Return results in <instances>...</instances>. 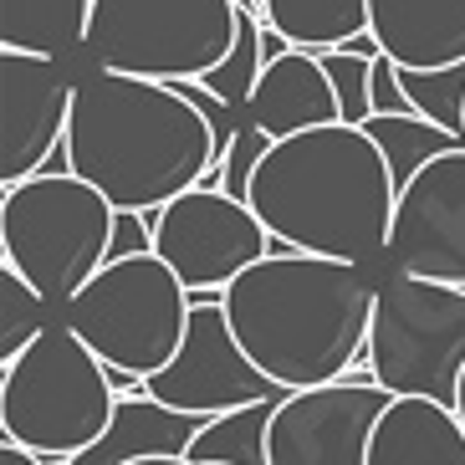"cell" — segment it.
<instances>
[{
  "mask_svg": "<svg viewBox=\"0 0 465 465\" xmlns=\"http://www.w3.org/2000/svg\"><path fill=\"white\" fill-rule=\"evenodd\" d=\"M72 174L93 184L113 210L159 225L174 200L215 184L210 124L169 83L87 72L72 97L67 124Z\"/></svg>",
  "mask_w": 465,
  "mask_h": 465,
  "instance_id": "obj_1",
  "label": "cell"
},
{
  "mask_svg": "<svg viewBox=\"0 0 465 465\" xmlns=\"http://www.w3.org/2000/svg\"><path fill=\"white\" fill-rule=\"evenodd\" d=\"M379 287L322 256H266L225 292L235 342L276 389L307 394L358 373L369 358Z\"/></svg>",
  "mask_w": 465,
  "mask_h": 465,
  "instance_id": "obj_2",
  "label": "cell"
},
{
  "mask_svg": "<svg viewBox=\"0 0 465 465\" xmlns=\"http://www.w3.org/2000/svg\"><path fill=\"white\" fill-rule=\"evenodd\" d=\"M246 205L297 256L363 266L389 251L399 184L363 128L332 124L272 143Z\"/></svg>",
  "mask_w": 465,
  "mask_h": 465,
  "instance_id": "obj_3",
  "label": "cell"
},
{
  "mask_svg": "<svg viewBox=\"0 0 465 465\" xmlns=\"http://www.w3.org/2000/svg\"><path fill=\"white\" fill-rule=\"evenodd\" d=\"M118 394L108 363L72 328H46L0 369V440L42 465L77 460L108 435Z\"/></svg>",
  "mask_w": 465,
  "mask_h": 465,
  "instance_id": "obj_4",
  "label": "cell"
},
{
  "mask_svg": "<svg viewBox=\"0 0 465 465\" xmlns=\"http://www.w3.org/2000/svg\"><path fill=\"white\" fill-rule=\"evenodd\" d=\"M118 210L77 174H36L0 194V266L46 302H77L108 266Z\"/></svg>",
  "mask_w": 465,
  "mask_h": 465,
  "instance_id": "obj_5",
  "label": "cell"
},
{
  "mask_svg": "<svg viewBox=\"0 0 465 465\" xmlns=\"http://www.w3.org/2000/svg\"><path fill=\"white\" fill-rule=\"evenodd\" d=\"M241 31L235 0H97L87 46L97 72L143 83H205Z\"/></svg>",
  "mask_w": 465,
  "mask_h": 465,
  "instance_id": "obj_6",
  "label": "cell"
},
{
  "mask_svg": "<svg viewBox=\"0 0 465 465\" xmlns=\"http://www.w3.org/2000/svg\"><path fill=\"white\" fill-rule=\"evenodd\" d=\"M67 328L108 369L149 383L184 348L190 292L159 256L118 261V266H103V276L67 307Z\"/></svg>",
  "mask_w": 465,
  "mask_h": 465,
  "instance_id": "obj_7",
  "label": "cell"
},
{
  "mask_svg": "<svg viewBox=\"0 0 465 465\" xmlns=\"http://www.w3.org/2000/svg\"><path fill=\"white\" fill-rule=\"evenodd\" d=\"M369 373L389 399H435L455 410L465 373V292L383 276L373 302Z\"/></svg>",
  "mask_w": 465,
  "mask_h": 465,
  "instance_id": "obj_8",
  "label": "cell"
},
{
  "mask_svg": "<svg viewBox=\"0 0 465 465\" xmlns=\"http://www.w3.org/2000/svg\"><path fill=\"white\" fill-rule=\"evenodd\" d=\"M153 256L184 282L190 297L231 292L251 266L272 256V235H266V225L256 220L251 205H241L220 190H190L159 215Z\"/></svg>",
  "mask_w": 465,
  "mask_h": 465,
  "instance_id": "obj_9",
  "label": "cell"
},
{
  "mask_svg": "<svg viewBox=\"0 0 465 465\" xmlns=\"http://www.w3.org/2000/svg\"><path fill=\"white\" fill-rule=\"evenodd\" d=\"M143 394L179 414H194V420H220V414L251 410V404L287 399V389H276L246 358V348L231 332L225 307H190L184 348L159 379L143 383Z\"/></svg>",
  "mask_w": 465,
  "mask_h": 465,
  "instance_id": "obj_10",
  "label": "cell"
},
{
  "mask_svg": "<svg viewBox=\"0 0 465 465\" xmlns=\"http://www.w3.org/2000/svg\"><path fill=\"white\" fill-rule=\"evenodd\" d=\"M389 261L399 276L465 292V149L440 153L399 190Z\"/></svg>",
  "mask_w": 465,
  "mask_h": 465,
  "instance_id": "obj_11",
  "label": "cell"
},
{
  "mask_svg": "<svg viewBox=\"0 0 465 465\" xmlns=\"http://www.w3.org/2000/svg\"><path fill=\"white\" fill-rule=\"evenodd\" d=\"M72 97L62 62L31 52H0V184L15 190L46 174L52 153L67 143Z\"/></svg>",
  "mask_w": 465,
  "mask_h": 465,
  "instance_id": "obj_12",
  "label": "cell"
},
{
  "mask_svg": "<svg viewBox=\"0 0 465 465\" xmlns=\"http://www.w3.org/2000/svg\"><path fill=\"white\" fill-rule=\"evenodd\" d=\"M394 399L379 383H328L287 394L272 420V465H369V445Z\"/></svg>",
  "mask_w": 465,
  "mask_h": 465,
  "instance_id": "obj_13",
  "label": "cell"
},
{
  "mask_svg": "<svg viewBox=\"0 0 465 465\" xmlns=\"http://www.w3.org/2000/svg\"><path fill=\"white\" fill-rule=\"evenodd\" d=\"M369 31L404 72H445L465 62V0H369Z\"/></svg>",
  "mask_w": 465,
  "mask_h": 465,
  "instance_id": "obj_14",
  "label": "cell"
},
{
  "mask_svg": "<svg viewBox=\"0 0 465 465\" xmlns=\"http://www.w3.org/2000/svg\"><path fill=\"white\" fill-rule=\"evenodd\" d=\"M246 124L261 128L272 143H287L297 134L342 124L338 93H332L322 62L307 52H292L276 67H266V77H261L256 97H251V108H246Z\"/></svg>",
  "mask_w": 465,
  "mask_h": 465,
  "instance_id": "obj_15",
  "label": "cell"
},
{
  "mask_svg": "<svg viewBox=\"0 0 465 465\" xmlns=\"http://www.w3.org/2000/svg\"><path fill=\"white\" fill-rule=\"evenodd\" d=\"M210 420H194V414H179L169 404L149 394L118 399L113 410L108 435L97 440L87 455H77L72 465H143V460H190L194 440Z\"/></svg>",
  "mask_w": 465,
  "mask_h": 465,
  "instance_id": "obj_16",
  "label": "cell"
},
{
  "mask_svg": "<svg viewBox=\"0 0 465 465\" xmlns=\"http://www.w3.org/2000/svg\"><path fill=\"white\" fill-rule=\"evenodd\" d=\"M369 465H465V424L435 399H394L369 445Z\"/></svg>",
  "mask_w": 465,
  "mask_h": 465,
  "instance_id": "obj_17",
  "label": "cell"
},
{
  "mask_svg": "<svg viewBox=\"0 0 465 465\" xmlns=\"http://www.w3.org/2000/svg\"><path fill=\"white\" fill-rule=\"evenodd\" d=\"M97 0H0V52H31L62 62L87 46Z\"/></svg>",
  "mask_w": 465,
  "mask_h": 465,
  "instance_id": "obj_18",
  "label": "cell"
},
{
  "mask_svg": "<svg viewBox=\"0 0 465 465\" xmlns=\"http://www.w3.org/2000/svg\"><path fill=\"white\" fill-rule=\"evenodd\" d=\"M261 26L282 31L307 56H328L369 36V0H266Z\"/></svg>",
  "mask_w": 465,
  "mask_h": 465,
  "instance_id": "obj_19",
  "label": "cell"
},
{
  "mask_svg": "<svg viewBox=\"0 0 465 465\" xmlns=\"http://www.w3.org/2000/svg\"><path fill=\"white\" fill-rule=\"evenodd\" d=\"M287 399L251 404V410L220 414L200 430L190 450V465H272V420Z\"/></svg>",
  "mask_w": 465,
  "mask_h": 465,
  "instance_id": "obj_20",
  "label": "cell"
},
{
  "mask_svg": "<svg viewBox=\"0 0 465 465\" xmlns=\"http://www.w3.org/2000/svg\"><path fill=\"white\" fill-rule=\"evenodd\" d=\"M363 134L379 143V153L389 159V174H394V184L404 190V184H414V174L420 169H430L440 159V153H455L465 149L455 134H445V128H435L430 118H369L363 124Z\"/></svg>",
  "mask_w": 465,
  "mask_h": 465,
  "instance_id": "obj_21",
  "label": "cell"
},
{
  "mask_svg": "<svg viewBox=\"0 0 465 465\" xmlns=\"http://www.w3.org/2000/svg\"><path fill=\"white\" fill-rule=\"evenodd\" d=\"M261 77H266V56H261V15L241 11V31H235L231 56L205 77V87L220 97V103H231V108H251Z\"/></svg>",
  "mask_w": 465,
  "mask_h": 465,
  "instance_id": "obj_22",
  "label": "cell"
},
{
  "mask_svg": "<svg viewBox=\"0 0 465 465\" xmlns=\"http://www.w3.org/2000/svg\"><path fill=\"white\" fill-rule=\"evenodd\" d=\"M42 292L31 287L21 272L11 266H0V369L15 363V358L26 353L31 342L42 338Z\"/></svg>",
  "mask_w": 465,
  "mask_h": 465,
  "instance_id": "obj_23",
  "label": "cell"
},
{
  "mask_svg": "<svg viewBox=\"0 0 465 465\" xmlns=\"http://www.w3.org/2000/svg\"><path fill=\"white\" fill-rule=\"evenodd\" d=\"M399 77H404V93H410L414 113L465 143V62L460 67H445V72H404L399 67Z\"/></svg>",
  "mask_w": 465,
  "mask_h": 465,
  "instance_id": "obj_24",
  "label": "cell"
},
{
  "mask_svg": "<svg viewBox=\"0 0 465 465\" xmlns=\"http://www.w3.org/2000/svg\"><path fill=\"white\" fill-rule=\"evenodd\" d=\"M317 62H322L332 93H338L342 124L363 128L373 118V62H363V56H353V52H328V56H317Z\"/></svg>",
  "mask_w": 465,
  "mask_h": 465,
  "instance_id": "obj_25",
  "label": "cell"
},
{
  "mask_svg": "<svg viewBox=\"0 0 465 465\" xmlns=\"http://www.w3.org/2000/svg\"><path fill=\"white\" fill-rule=\"evenodd\" d=\"M266 153H272V138L261 134V128L241 124V134H235L231 153H225V164L215 169V184H210V190L231 194V200H241V205H246L251 184H256V169L266 164Z\"/></svg>",
  "mask_w": 465,
  "mask_h": 465,
  "instance_id": "obj_26",
  "label": "cell"
},
{
  "mask_svg": "<svg viewBox=\"0 0 465 465\" xmlns=\"http://www.w3.org/2000/svg\"><path fill=\"white\" fill-rule=\"evenodd\" d=\"M174 93L184 97V103H190V108L210 124V138H215V159L225 164V153H231L235 134H241V124H235V108H231V103H220V97L210 93L205 83H174Z\"/></svg>",
  "mask_w": 465,
  "mask_h": 465,
  "instance_id": "obj_27",
  "label": "cell"
},
{
  "mask_svg": "<svg viewBox=\"0 0 465 465\" xmlns=\"http://www.w3.org/2000/svg\"><path fill=\"white\" fill-rule=\"evenodd\" d=\"M373 118H420L410 93H404V77H399V67L389 56L373 62Z\"/></svg>",
  "mask_w": 465,
  "mask_h": 465,
  "instance_id": "obj_28",
  "label": "cell"
},
{
  "mask_svg": "<svg viewBox=\"0 0 465 465\" xmlns=\"http://www.w3.org/2000/svg\"><path fill=\"white\" fill-rule=\"evenodd\" d=\"M138 256H153V225L143 215L118 210V220H113V241H108V266H118V261H138Z\"/></svg>",
  "mask_w": 465,
  "mask_h": 465,
  "instance_id": "obj_29",
  "label": "cell"
},
{
  "mask_svg": "<svg viewBox=\"0 0 465 465\" xmlns=\"http://www.w3.org/2000/svg\"><path fill=\"white\" fill-rule=\"evenodd\" d=\"M292 52H297V46H292L282 31L261 26V56H266V67H276V62H282V56H292Z\"/></svg>",
  "mask_w": 465,
  "mask_h": 465,
  "instance_id": "obj_30",
  "label": "cell"
},
{
  "mask_svg": "<svg viewBox=\"0 0 465 465\" xmlns=\"http://www.w3.org/2000/svg\"><path fill=\"white\" fill-rule=\"evenodd\" d=\"M0 465H42L31 450H15V445H0Z\"/></svg>",
  "mask_w": 465,
  "mask_h": 465,
  "instance_id": "obj_31",
  "label": "cell"
},
{
  "mask_svg": "<svg viewBox=\"0 0 465 465\" xmlns=\"http://www.w3.org/2000/svg\"><path fill=\"white\" fill-rule=\"evenodd\" d=\"M455 414H460V424H465V373H460V394H455Z\"/></svg>",
  "mask_w": 465,
  "mask_h": 465,
  "instance_id": "obj_32",
  "label": "cell"
},
{
  "mask_svg": "<svg viewBox=\"0 0 465 465\" xmlns=\"http://www.w3.org/2000/svg\"><path fill=\"white\" fill-rule=\"evenodd\" d=\"M143 465H190V460H143Z\"/></svg>",
  "mask_w": 465,
  "mask_h": 465,
  "instance_id": "obj_33",
  "label": "cell"
}]
</instances>
